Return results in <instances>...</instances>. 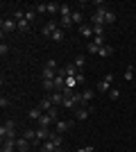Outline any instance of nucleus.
I'll return each mask as SVG.
<instances>
[{"instance_id": "nucleus-1", "label": "nucleus", "mask_w": 136, "mask_h": 152, "mask_svg": "<svg viewBox=\"0 0 136 152\" xmlns=\"http://www.w3.org/2000/svg\"><path fill=\"white\" fill-rule=\"evenodd\" d=\"M0 139L7 141V139H18L16 136V123L14 121H5L0 125Z\"/></svg>"}, {"instance_id": "nucleus-2", "label": "nucleus", "mask_w": 136, "mask_h": 152, "mask_svg": "<svg viewBox=\"0 0 136 152\" xmlns=\"http://www.w3.org/2000/svg\"><path fill=\"white\" fill-rule=\"evenodd\" d=\"M111 84H113V75L107 73V75L97 82V91H100V93H109V91H111Z\"/></svg>"}, {"instance_id": "nucleus-3", "label": "nucleus", "mask_w": 136, "mask_h": 152, "mask_svg": "<svg viewBox=\"0 0 136 152\" xmlns=\"http://www.w3.org/2000/svg\"><path fill=\"white\" fill-rule=\"evenodd\" d=\"M52 136L50 127H36V141H34V145H41L43 141H48Z\"/></svg>"}, {"instance_id": "nucleus-4", "label": "nucleus", "mask_w": 136, "mask_h": 152, "mask_svg": "<svg viewBox=\"0 0 136 152\" xmlns=\"http://www.w3.org/2000/svg\"><path fill=\"white\" fill-rule=\"evenodd\" d=\"M57 30H59V23H57V20H48V23L41 27V34H43V37H52Z\"/></svg>"}, {"instance_id": "nucleus-5", "label": "nucleus", "mask_w": 136, "mask_h": 152, "mask_svg": "<svg viewBox=\"0 0 136 152\" xmlns=\"http://www.w3.org/2000/svg\"><path fill=\"white\" fill-rule=\"evenodd\" d=\"M0 30H2V34H9V32L18 30V25H16V20H14V18H2V23H0Z\"/></svg>"}, {"instance_id": "nucleus-6", "label": "nucleus", "mask_w": 136, "mask_h": 152, "mask_svg": "<svg viewBox=\"0 0 136 152\" xmlns=\"http://www.w3.org/2000/svg\"><path fill=\"white\" fill-rule=\"evenodd\" d=\"M104 16H107V9L104 7H97L95 9V14H93V25H104Z\"/></svg>"}, {"instance_id": "nucleus-7", "label": "nucleus", "mask_w": 136, "mask_h": 152, "mask_svg": "<svg viewBox=\"0 0 136 152\" xmlns=\"http://www.w3.org/2000/svg\"><path fill=\"white\" fill-rule=\"evenodd\" d=\"M73 123H75V121H57V123H55V127H57V134L68 132V129L73 127Z\"/></svg>"}, {"instance_id": "nucleus-8", "label": "nucleus", "mask_w": 136, "mask_h": 152, "mask_svg": "<svg viewBox=\"0 0 136 152\" xmlns=\"http://www.w3.org/2000/svg\"><path fill=\"white\" fill-rule=\"evenodd\" d=\"M36 107H39L41 111H43V114H48V111H50V109L55 107V104H52L50 95H45V98H41V102H39V104H36Z\"/></svg>"}, {"instance_id": "nucleus-9", "label": "nucleus", "mask_w": 136, "mask_h": 152, "mask_svg": "<svg viewBox=\"0 0 136 152\" xmlns=\"http://www.w3.org/2000/svg\"><path fill=\"white\" fill-rule=\"evenodd\" d=\"M16 148H18L20 152H27L32 148V141H27L25 136H18V139H16Z\"/></svg>"}, {"instance_id": "nucleus-10", "label": "nucleus", "mask_w": 136, "mask_h": 152, "mask_svg": "<svg viewBox=\"0 0 136 152\" xmlns=\"http://www.w3.org/2000/svg\"><path fill=\"white\" fill-rule=\"evenodd\" d=\"M48 95H50V100H52V104H55V107L64 104V93H61V91H52V93H48Z\"/></svg>"}, {"instance_id": "nucleus-11", "label": "nucleus", "mask_w": 136, "mask_h": 152, "mask_svg": "<svg viewBox=\"0 0 136 152\" xmlns=\"http://www.w3.org/2000/svg\"><path fill=\"white\" fill-rule=\"evenodd\" d=\"M36 123H39V127H50L52 123H57V121H55V118H52L50 114H43V116H41V118H39Z\"/></svg>"}, {"instance_id": "nucleus-12", "label": "nucleus", "mask_w": 136, "mask_h": 152, "mask_svg": "<svg viewBox=\"0 0 136 152\" xmlns=\"http://www.w3.org/2000/svg\"><path fill=\"white\" fill-rule=\"evenodd\" d=\"M57 73H59V70L43 66V70H41V77H43V80H55V77H57Z\"/></svg>"}, {"instance_id": "nucleus-13", "label": "nucleus", "mask_w": 136, "mask_h": 152, "mask_svg": "<svg viewBox=\"0 0 136 152\" xmlns=\"http://www.w3.org/2000/svg\"><path fill=\"white\" fill-rule=\"evenodd\" d=\"M89 116H91V111L86 107H77V111H75V118H77V121H86Z\"/></svg>"}, {"instance_id": "nucleus-14", "label": "nucleus", "mask_w": 136, "mask_h": 152, "mask_svg": "<svg viewBox=\"0 0 136 152\" xmlns=\"http://www.w3.org/2000/svg\"><path fill=\"white\" fill-rule=\"evenodd\" d=\"M61 70H64V75H66V77H75V75L79 73V70L75 68V64H68V66H64Z\"/></svg>"}, {"instance_id": "nucleus-15", "label": "nucleus", "mask_w": 136, "mask_h": 152, "mask_svg": "<svg viewBox=\"0 0 136 152\" xmlns=\"http://www.w3.org/2000/svg\"><path fill=\"white\" fill-rule=\"evenodd\" d=\"M41 116H43V111H41L39 107H34V109H30V111H27V118H30V121H39Z\"/></svg>"}, {"instance_id": "nucleus-16", "label": "nucleus", "mask_w": 136, "mask_h": 152, "mask_svg": "<svg viewBox=\"0 0 136 152\" xmlns=\"http://www.w3.org/2000/svg\"><path fill=\"white\" fill-rule=\"evenodd\" d=\"M79 34L84 39H91L93 37V25H79Z\"/></svg>"}, {"instance_id": "nucleus-17", "label": "nucleus", "mask_w": 136, "mask_h": 152, "mask_svg": "<svg viewBox=\"0 0 136 152\" xmlns=\"http://www.w3.org/2000/svg\"><path fill=\"white\" fill-rule=\"evenodd\" d=\"M93 95H95V91H93V89H84V91H82V104L91 102V100H93Z\"/></svg>"}, {"instance_id": "nucleus-18", "label": "nucleus", "mask_w": 136, "mask_h": 152, "mask_svg": "<svg viewBox=\"0 0 136 152\" xmlns=\"http://www.w3.org/2000/svg\"><path fill=\"white\" fill-rule=\"evenodd\" d=\"M73 64H75V68H77L79 73H82V68H84V66H86V57H84V55H77V57H75V61H73Z\"/></svg>"}, {"instance_id": "nucleus-19", "label": "nucleus", "mask_w": 136, "mask_h": 152, "mask_svg": "<svg viewBox=\"0 0 136 152\" xmlns=\"http://www.w3.org/2000/svg\"><path fill=\"white\" fill-rule=\"evenodd\" d=\"M59 14H61V18H66V16H71V14H73L71 5H66V2H61V7H59Z\"/></svg>"}, {"instance_id": "nucleus-20", "label": "nucleus", "mask_w": 136, "mask_h": 152, "mask_svg": "<svg viewBox=\"0 0 136 152\" xmlns=\"http://www.w3.org/2000/svg\"><path fill=\"white\" fill-rule=\"evenodd\" d=\"M23 136H25L27 141H32V145H34V141H36V129H23Z\"/></svg>"}, {"instance_id": "nucleus-21", "label": "nucleus", "mask_w": 136, "mask_h": 152, "mask_svg": "<svg viewBox=\"0 0 136 152\" xmlns=\"http://www.w3.org/2000/svg\"><path fill=\"white\" fill-rule=\"evenodd\" d=\"M71 18H73V23H75V25H82V23H84V16H82V12H73V14H71Z\"/></svg>"}, {"instance_id": "nucleus-22", "label": "nucleus", "mask_w": 136, "mask_h": 152, "mask_svg": "<svg viewBox=\"0 0 136 152\" xmlns=\"http://www.w3.org/2000/svg\"><path fill=\"white\" fill-rule=\"evenodd\" d=\"M111 52H113V48H111L109 43H104L102 48H100V52H97V55H100V57H109Z\"/></svg>"}, {"instance_id": "nucleus-23", "label": "nucleus", "mask_w": 136, "mask_h": 152, "mask_svg": "<svg viewBox=\"0 0 136 152\" xmlns=\"http://www.w3.org/2000/svg\"><path fill=\"white\" fill-rule=\"evenodd\" d=\"M86 52H91V55H97V52H100V45L93 43V41H89V43H86Z\"/></svg>"}, {"instance_id": "nucleus-24", "label": "nucleus", "mask_w": 136, "mask_h": 152, "mask_svg": "<svg viewBox=\"0 0 136 152\" xmlns=\"http://www.w3.org/2000/svg\"><path fill=\"white\" fill-rule=\"evenodd\" d=\"M111 23H116V14L107 9V16H104V25H111Z\"/></svg>"}, {"instance_id": "nucleus-25", "label": "nucleus", "mask_w": 136, "mask_h": 152, "mask_svg": "<svg viewBox=\"0 0 136 152\" xmlns=\"http://www.w3.org/2000/svg\"><path fill=\"white\" fill-rule=\"evenodd\" d=\"M45 5H48V14H57L59 7H61L59 2H45Z\"/></svg>"}, {"instance_id": "nucleus-26", "label": "nucleus", "mask_w": 136, "mask_h": 152, "mask_svg": "<svg viewBox=\"0 0 136 152\" xmlns=\"http://www.w3.org/2000/svg\"><path fill=\"white\" fill-rule=\"evenodd\" d=\"M64 37H66V34H64V30H61V27H59V30L57 32H55V34H52V41H64Z\"/></svg>"}, {"instance_id": "nucleus-27", "label": "nucleus", "mask_w": 136, "mask_h": 152, "mask_svg": "<svg viewBox=\"0 0 136 152\" xmlns=\"http://www.w3.org/2000/svg\"><path fill=\"white\" fill-rule=\"evenodd\" d=\"M71 25H73V18H71V16H66V18L59 20V27H61V30H64V27H71Z\"/></svg>"}, {"instance_id": "nucleus-28", "label": "nucleus", "mask_w": 136, "mask_h": 152, "mask_svg": "<svg viewBox=\"0 0 136 152\" xmlns=\"http://www.w3.org/2000/svg\"><path fill=\"white\" fill-rule=\"evenodd\" d=\"M77 86V77H66V89H75Z\"/></svg>"}, {"instance_id": "nucleus-29", "label": "nucleus", "mask_w": 136, "mask_h": 152, "mask_svg": "<svg viewBox=\"0 0 136 152\" xmlns=\"http://www.w3.org/2000/svg\"><path fill=\"white\" fill-rule=\"evenodd\" d=\"M43 89L52 93V91H55V80H43Z\"/></svg>"}, {"instance_id": "nucleus-30", "label": "nucleus", "mask_w": 136, "mask_h": 152, "mask_svg": "<svg viewBox=\"0 0 136 152\" xmlns=\"http://www.w3.org/2000/svg\"><path fill=\"white\" fill-rule=\"evenodd\" d=\"M34 9H36V14H48V5H45V2H39V5H34Z\"/></svg>"}, {"instance_id": "nucleus-31", "label": "nucleus", "mask_w": 136, "mask_h": 152, "mask_svg": "<svg viewBox=\"0 0 136 152\" xmlns=\"http://www.w3.org/2000/svg\"><path fill=\"white\" fill-rule=\"evenodd\" d=\"M125 80H127V82L136 80V77H134V68H132V66H129V68H125Z\"/></svg>"}, {"instance_id": "nucleus-32", "label": "nucleus", "mask_w": 136, "mask_h": 152, "mask_svg": "<svg viewBox=\"0 0 136 152\" xmlns=\"http://www.w3.org/2000/svg\"><path fill=\"white\" fill-rule=\"evenodd\" d=\"M107 95H109L111 100H118V98H120V91H118L116 86H111V91H109V93H107Z\"/></svg>"}, {"instance_id": "nucleus-33", "label": "nucleus", "mask_w": 136, "mask_h": 152, "mask_svg": "<svg viewBox=\"0 0 136 152\" xmlns=\"http://www.w3.org/2000/svg\"><path fill=\"white\" fill-rule=\"evenodd\" d=\"M93 34L95 37H104V25H93Z\"/></svg>"}, {"instance_id": "nucleus-34", "label": "nucleus", "mask_w": 136, "mask_h": 152, "mask_svg": "<svg viewBox=\"0 0 136 152\" xmlns=\"http://www.w3.org/2000/svg\"><path fill=\"white\" fill-rule=\"evenodd\" d=\"M25 18L30 20V23H32V20L36 18V9H27V12H25Z\"/></svg>"}, {"instance_id": "nucleus-35", "label": "nucleus", "mask_w": 136, "mask_h": 152, "mask_svg": "<svg viewBox=\"0 0 136 152\" xmlns=\"http://www.w3.org/2000/svg\"><path fill=\"white\" fill-rule=\"evenodd\" d=\"M45 66H48V68H55V70H59V68H57V61H55V59H45Z\"/></svg>"}, {"instance_id": "nucleus-36", "label": "nucleus", "mask_w": 136, "mask_h": 152, "mask_svg": "<svg viewBox=\"0 0 136 152\" xmlns=\"http://www.w3.org/2000/svg\"><path fill=\"white\" fill-rule=\"evenodd\" d=\"M7 52H9V45H7V43H0V55H2V57H5Z\"/></svg>"}, {"instance_id": "nucleus-37", "label": "nucleus", "mask_w": 136, "mask_h": 152, "mask_svg": "<svg viewBox=\"0 0 136 152\" xmlns=\"http://www.w3.org/2000/svg\"><path fill=\"white\" fill-rule=\"evenodd\" d=\"M75 77H77V84H84V82H86V77H84V73H77V75H75Z\"/></svg>"}, {"instance_id": "nucleus-38", "label": "nucleus", "mask_w": 136, "mask_h": 152, "mask_svg": "<svg viewBox=\"0 0 136 152\" xmlns=\"http://www.w3.org/2000/svg\"><path fill=\"white\" fill-rule=\"evenodd\" d=\"M0 107H2V109L9 107V98H2V100H0Z\"/></svg>"}, {"instance_id": "nucleus-39", "label": "nucleus", "mask_w": 136, "mask_h": 152, "mask_svg": "<svg viewBox=\"0 0 136 152\" xmlns=\"http://www.w3.org/2000/svg\"><path fill=\"white\" fill-rule=\"evenodd\" d=\"M77 152H93V148H91V145H89V148H79Z\"/></svg>"}]
</instances>
